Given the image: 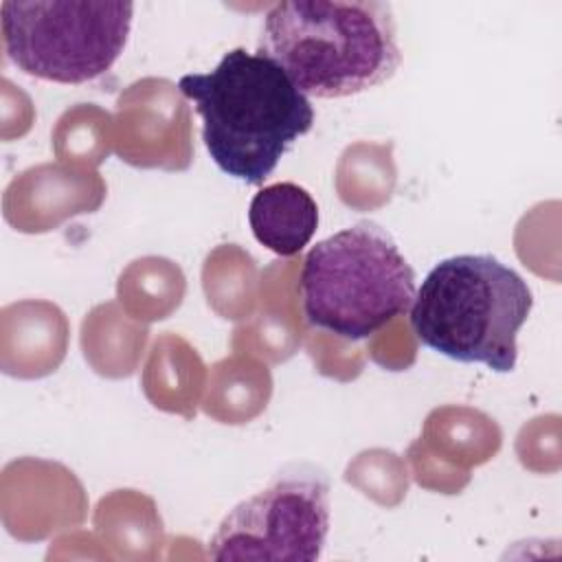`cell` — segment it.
Here are the masks:
<instances>
[{
    "mask_svg": "<svg viewBox=\"0 0 562 562\" xmlns=\"http://www.w3.org/2000/svg\"><path fill=\"white\" fill-rule=\"evenodd\" d=\"M178 88L202 119V140L213 162L250 187L263 184L314 125L310 97L259 50L237 46L213 70L182 75Z\"/></svg>",
    "mask_w": 562,
    "mask_h": 562,
    "instance_id": "obj_1",
    "label": "cell"
},
{
    "mask_svg": "<svg viewBox=\"0 0 562 562\" xmlns=\"http://www.w3.org/2000/svg\"><path fill=\"white\" fill-rule=\"evenodd\" d=\"M257 50L316 99L378 88L402 64L393 7L380 0L277 2L263 18Z\"/></svg>",
    "mask_w": 562,
    "mask_h": 562,
    "instance_id": "obj_2",
    "label": "cell"
},
{
    "mask_svg": "<svg viewBox=\"0 0 562 562\" xmlns=\"http://www.w3.org/2000/svg\"><path fill=\"white\" fill-rule=\"evenodd\" d=\"M531 307V288L514 268L492 255H454L417 288L411 327L422 345L450 360L509 373Z\"/></svg>",
    "mask_w": 562,
    "mask_h": 562,
    "instance_id": "obj_3",
    "label": "cell"
},
{
    "mask_svg": "<svg viewBox=\"0 0 562 562\" xmlns=\"http://www.w3.org/2000/svg\"><path fill=\"white\" fill-rule=\"evenodd\" d=\"M299 290L310 325L364 340L411 310L417 285L391 233L360 220L310 248Z\"/></svg>",
    "mask_w": 562,
    "mask_h": 562,
    "instance_id": "obj_4",
    "label": "cell"
},
{
    "mask_svg": "<svg viewBox=\"0 0 562 562\" xmlns=\"http://www.w3.org/2000/svg\"><path fill=\"white\" fill-rule=\"evenodd\" d=\"M132 18V2L4 0L2 46L22 72L79 86L116 64L127 44Z\"/></svg>",
    "mask_w": 562,
    "mask_h": 562,
    "instance_id": "obj_5",
    "label": "cell"
},
{
    "mask_svg": "<svg viewBox=\"0 0 562 562\" xmlns=\"http://www.w3.org/2000/svg\"><path fill=\"white\" fill-rule=\"evenodd\" d=\"M325 470L312 463L281 468L268 487L237 503L217 525L206 555L213 560L314 562L329 533Z\"/></svg>",
    "mask_w": 562,
    "mask_h": 562,
    "instance_id": "obj_6",
    "label": "cell"
},
{
    "mask_svg": "<svg viewBox=\"0 0 562 562\" xmlns=\"http://www.w3.org/2000/svg\"><path fill=\"white\" fill-rule=\"evenodd\" d=\"M255 239L279 257L301 252L318 228V206L307 189L274 182L259 189L248 206Z\"/></svg>",
    "mask_w": 562,
    "mask_h": 562,
    "instance_id": "obj_7",
    "label": "cell"
}]
</instances>
